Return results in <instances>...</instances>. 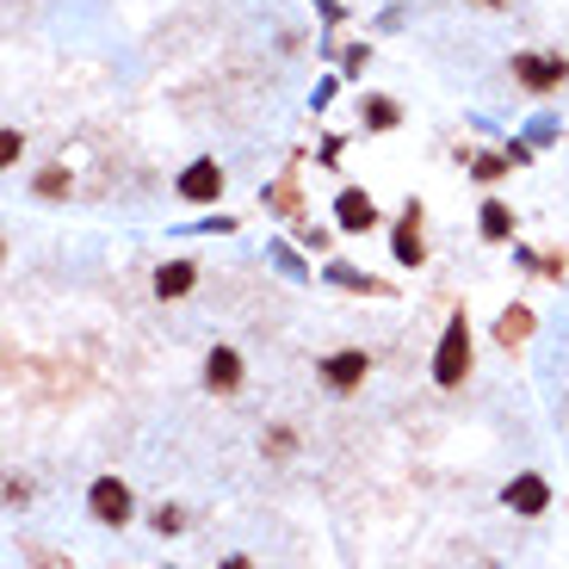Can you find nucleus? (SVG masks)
Wrapping results in <instances>:
<instances>
[{"instance_id": "16", "label": "nucleus", "mask_w": 569, "mask_h": 569, "mask_svg": "<svg viewBox=\"0 0 569 569\" xmlns=\"http://www.w3.org/2000/svg\"><path fill=\"white\" fill-rule=\"evenodd\" d=\"M0 161H7V168L20 161V131H7V136H0Z\"/></svg>"}, {"instance_id": "9", "label": "nucleus", "mask_w": 569, "mask_h": 569, "mask_svg": "<svg viewBox=\"0 0 569 569\" xmlns=\"http://www.w3.org/2000/svg\"><path fill=\"white\" fill-rule=\"evenodd\" d=\"M421 210L415 205H409V210H402V229H397V261L402 266H421V254H427V242H421Z\"/></svg>"}, {"instance_id": "17", "label": "nucleus", "mask_w": 569, "mask_h": 569, "mask_svg": "<svg viewBox=\"0 0 569 569\" xmlns=\"http://www.w3.org/2000/svg\"><path fill=\"white\" fill-rule=\"evenodd\" d=\"M223 569H254V564H247V557H229V564Z\"/></svg>"}, {"instance_id": "5", "label": "nucleus", "mask_w": 569, "mask_h": 569, "mask_svg": "<svg viewBox=\"0 0 569 569\" xmlns=\"http://www.w3.org/2000/svg\"><path fill=\"white\" fill-rule=\"evenodd\" d=\"M223 192V168L217 161H192L186 173H180V198H192V205H210Z\"/></svg>"}, {"instance_id": "6", "label": "nucleus", "mask_w": 569, "mask_h": 569, "mask_svg": "<svg viewBox=\"0 0 569 569\" xmlns=\"http://www.w3.org/2000/svg\"><path fill=\"white\" fill-rule=\"evenodd\" d=\"M335 217H341V229H353V235H365V229L378 223V205L365 198L360 186H347L341 198H335Z\"/></svg>"}, {"instance_id": "2", "label": "nucleus", "mask_w": 569, "mask_h": 569, "mask_svg": "<svg viewBox=\"0 0 569 569\" xmlns=\"http://www.w3.org/2000/svg\"><path fill=\"white\" fill-rule=\"evenodd\" d=\"M87 508H94L99 526H124V520H131V489H124L118 476H99L94 489H87Z\"/></svg>"}, {"instance_id": "13", "label": "nucleus", "mask_w": 569, "mask_h": 569, "mask_svg": "<svg viewBox=\"0 0 569 569\" xmlns=\"http://www.w3.org/2000/svg\"><path fill=\"white\" fill-rule=\"evenodd\" d=\"M526 335H532V316H526V310H520V304H513L508 316H501V341L513 347V341H526Z\"/></svg>"}, {"instance_id": "18", "label": "nucleus", "mask_w": 569, "mask_h": 569, "mask_svg": "<svg viewBox=\"0 0 569 569\" xmlns=\"http://www.w3.org/2000/svg\"><path fill=\"white\" fill-rule=\"evenodd\" d=\"M483 7H495V0H483Z\"/></svg>"}, {"instance_id": "10", "label": "nucleus", "mask_w": 569, "mask_h": 569, "mask_svg": "<svg viewBox=\"0 0 569 569\" xmlns=\"http://www.w3.org/2000/svg\"><path fill=\"white\" fill-rule=\"evenodd\" d=\"M192 273H198L192 261H168L155 273V291H161V298H180V291H192Z\"/></svg>"}, {"instance_id": "7", "label": "nucleus", "mask_w": 569, "mask_h": 569, "mask_svg": "<svg viewBox=\"0 0 569 569\" xmlns=\"http://www.w3.org/2000/svg\"><path fill=\"white\" fill-rule=\"evenodd\" d=\"M205 384H210V390H235V384H242V353H235V347H210Z\"/></svg>"}, {"instance_id": "11", "label": "nucleus", "mask_w": 569, "mask_h": 569, "mask_svg": "<svg viewBox=\"0 0 569 569\" xmlns=\"http://www.w3.org/2000/svg\"><path fill=\"white\" fill-rule=\"evenodd\" d=\"M483 235H489V242H508V235H513V210L489 198V205H483Z\"/></svg>"}, {"instance_id": "15", "label": "nucleus", "mask_w": 569, "mask_h": 569, "mask_svg": "<svg viewBox=\"0 0 569 569\" xmlns=\"http://www.w3.org/2000/svg\"><path fill=\"white\" fill-rule=\"evenodd\" d=\"M186 526V520H180V508H168V501H161V508H155V532H180Z\"/></svg>"}, {"instance_id": "14", "label": "nucleus", "mask_w": 569, "mask_h": 569, "mask_svg": "<svg viewBox=\"0 0 569 569\" xmlns=\"http://www.w3.org/2000/svg\"><path fill=\"white\" fill-rule=\"evenodd\" d=\"M471 173H476V180H501V173H508V161H501V155H476Z\"/></svg>"}, {"instance_id": "4", "label": "nucleus", "mask_w": 569, "mask_h": 569, "mask_svg": "<svg viewBox=\"0 0 569 569\" xmlns=\"http://www.w3.org/2000/svg\"><path fill=\"white\" fill-rule=\"evenodd\" d=\"M365 372H372V360H365L360 347H353V353H328V360H323V384H328V390H360Z\"/></svg>"}, {"instance_id": "12", "label": "nucleus", "mask_w": 569, "mask_h": 569, "mask_svg": "<svg viewBox=\"0 0 569 569\" xmlns=\"http://www.w3.org/2000/svg\"><path fill=\"white\" fill-rule=\"evenodd\" d=\"M365 118H372V131H397V124H402L397 99H365Z\"/></svg>"}, {"instance_id": "3", "label": "nucleus", "mask_w": 569, "mask_h": 569, "mask_svg": "<svg viewBox=\"0 0 569 569\" xmlns=\"http://www.w3.org/2000/svg\"><path fill=\"white\" fill-rule=\"evenodd\" d=\"M513 75H520V87H532V94H550V87H564L569 62L564 57H532V50H520V57H513Z\"/></svg>"}, {"instance_id": "1", "label": "nucleus", "mask_w": 569, "mask_h": 569, "mask_svg": "<svg viewBox=\"0 0 569 569\" xmlns=\"http://www.w3.org/2000/svg\"><path fill=\"white\" fill-rule=\"evenodd\" d=\"M464 372H471V323H464V316H452V323H446V335H439L434 378L452 390V384H464Z\"/></svg>"}, {"instance_id": "8", "label": "nucleus", "mask_w": 569, "mask_h": 569, "mask_svg": "<svg viewBox=\"0 0 569 569\" xmlns=\"http://www.w3.org/2000/svg\"><path fill=\"white\" fill-rule=\"evenodd\" d=\"M508 508H513V513H545V508H550L545 476H513V483H508Z\"/></svg>"}]
</instances>
